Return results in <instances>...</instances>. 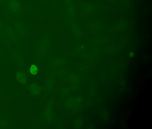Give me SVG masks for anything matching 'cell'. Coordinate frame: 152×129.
<instances>
[{
    "mask_svg": "<svg viewBox=\"0 0 152 129\" xmlns=\"http://www.w3.org/2000/svg\"><path fill=\"white\" fill-rule=\"evenodd\" d=\"M6 11L13 16H20L23 12V6L20 0H7L6 4Z\"/></svg>",
    "mask_w": 152,
    "mask_h": 129,
    "instance_id": "obj_1",
    "label": "cell"
},
{
    "mask_svg": "<svg viewBox=\"0 0 152 129\" xmlns=\"http://www.w3.org/2000/svg\"><path fill=\"white\" fill-rule=\"evenodd\" d=\"M12 22L17 33L22 37L25 36L26 33V29L22 22L16 20H12Z\"/></svg>",
    "mask_w": 152,
    "mask_h": 129,
    "instance_id": "obj_2",
    "label": "cell"
},
{
    "mask_svg": "<svg viewBox=\"0 0 152 129\" xmlns=\"http://www.w3.org/2000/svg\"><path fill=\"white\" fill-rule=\"evenodd\" d=\"M66 6L68 9V13L70 18L71 20H73L75 18V12L74 7L72 0H64Z\"/></svg>",
    "mask_w": 152,
    "mask_h": 129,
    "instance_id": "obj_3",
    "label": "cell"
},
{
    "mask_svg": "<svg viewBox=\"0 0 152 129\" xmlns=\"http://www.w3.org/2000/svg\"><path fill=\"white\" fill-rule=\"evenodd\" d=\"M49 45V41L46 37L41 39L39 43V51L40 54L44 55L47 51L48 46Z\"/></svg>",
    "mask_w": 152,
    "mask_h": 129,
    "instance_id": "obj_4",
    "label": "cell"
},
{
    "mask_svg": "<svg viewBox=\"0 0 152 129\" xmlns=\"http://www.w3.org/2000/svg\"><path fill=\"white\" fill-rule=\"evenodd\" d=\"M30 91L32 95L37 96L39 94L40 89L39 86L36 84L33 83L30 86Z\"/></svg>",
    "mask_w": 152,
    "mask_h": 129,
    "instance_id": "obj_5",
    "label": "cell"
},
{
    "mask_svg": "<svg viewBox=\"0 0 152 129\" xmlns=\"http://www.w3.org/2000/svg\"><path fill=\"white\" fill-rule=\"evenodd\" d=\"M17 79L20 84H25L27 81V77L23 72H18L17 74Z\"/></svg>",
    "mask_w": 152,
    "mask_h": 129,
    "instance_id": "obj_6",
    "label": "cell"
},
{
    "mask_svg": "<svg viewBox=\"0 0 152 129\" xmlns=\"http://www.w3.org/2000/svg\"><path fill=\"white\" fill-rule=\"evenodd\" d=\"M80 100H78V99L75 100V99H72V100H70L68 101V104H67V105H68L69 107H72L74 106L75 105H77L78 102L80 101Z\"/></svg>",
    "mask_w": 152,
    "mask_h": 129,
    "instance_id": "obj_7",
    "label": "cell"
},
{
    "mask_svg": "<svg viewBox=\"0 0 152 129\" xmlns=\"http://www.w3.org/2000/svg\"><path fill=\"white\" fill-rule=\"evenodd\" d=\"M30 71L32 75H37L38 73V69L35 65H32L30 67Z\"/></svg>",
    "mask_w": 152,
    "mask_h": 129,
    "instance_id": "obj_8",
    "label": "cell"
},
{
    "mask_svg": "<svg viewBox=\"0 0 152 129\" xmlns=\"http://www.w3.org/2000/svg\"><path fill=\"white\" fill-rule=\"evenodd\" d=\"M65 62V61L63 59L55 60L53 62V65L55 66H59L62 65V64H64Z\"/></svg>",
    "mask_w": 152,
    "mask_h": 129,
    "instance_id": "obj_9",
    "label": "cell"
},
{
    "mask_svg": "<svg viewBox=\"0 0 152 129\" xmlns=\"http://www.w3.org/2000/svg\"><path fill=\"white\" fill-rule=\"evenodd\" d=\"M73 33L77 36H79L81 34L80 30L79 29V27L75 24L73 25Z\"/></svg>",
    "mask_w": 152,
    "mask_h": 129,
    "instance_id": "obj_10",
    "label": "cell"
},
{
    "mask_svg": "<svg viewBox=\"0 0 152 129\" xmlns=\"http://www.w3.org/2000/svg\"><path fill=\"white\" fill-rule=\"evenodd\" d=\"M6 122H5V121L3 120V121H0V128L2 127H4V126H6Z\"/></svg>",
    "mask_w": 152,
    "mask_h": 129,
    "instance_id": "obj_11",
    "label": "cell"
},
{
    "mask_svg": "<svg viewBox=\"0 0 152 129\" xmlns=\"http://www.w3.org/2000/svg\"><path fill=\"white\" fill-rule=\"evenodd\" d=\"M134 56V53L133 52H130L129 53V56H130V57H133V56Z\"/></svg>",
    "mask_w": 152,
    "mask_h": 129,
    "instance_id": "obj_12",
    "label": "cell"
},
{
    "mask_svg": "<svg viewBox=\"0 0 152 129\" xmlns=\"http://www.w3.org/2000/svg\"><path fill=\"white\" fill-rule=\"evenodd\" d=\"M0 27H1V23H0Z\"/></svg>",
    "mask_w": 152,
    "mask_h": 129,
    "instance_id": "obj_13",
    "label": "cell"
},
{
    "mask_svg": "<svg viewBox=\"0 0 152 129\" xmlns=\"http://www.w3.org/2000/svg\"><path fill=\"white\" fill-rule=\"evenodd\" d=\"M0 1H1V0H0Z\"/></svg>",
    "mask_w": 152,
    "mask_h": 129,
    "instance_id": "obj_14",
    "label": "cell"
}]
</instances>
